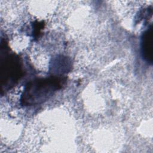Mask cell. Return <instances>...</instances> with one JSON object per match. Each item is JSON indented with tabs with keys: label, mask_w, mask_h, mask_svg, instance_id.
<instances>
[{
	"label": "cell",
	"mask_w": 153,
	"mask_h": 153,
	"mask_svg": "<svg viewBox=\"0 0 153 153\" xmlns=\"http://www.w3.org/2000/svg\"><path fill=\"white\" fill-rule=\"evenodd\" d=\"M66 82V78L53 76L33 79L25 85L20 98L23 106H32L42 103L60 89Z\"/></svg>",
	"instance_id": "cell-1"
},
{
	"label": "cell",
	"mask_w": 153,
	"mask_h": 153,
	"mask_svg": "<svg viewBox=\"0 0 153 153\" xmlns=\"http://www.w3.org/2000/svg\"><path fill=\"white\" fill-rule=\"evenodd\" d=\"M7 45L4 44V52L1 55V91L8 90L15 85L23 75L20 58L14 53L7 52Z\"/></svg>",
	"instance_id": "cell-2"
},
{
	"label": "cell",
	"mask_w": 153,
	"mask_h": 153,
	"mask_svg": "<svg viewBox=\"0 0 153 153\" xmlns=\"http://www.w3.org/2000/svg\"><path fill=\"white\" fill-rule=\"evenodd\" d=\"M153 28L151 25L142 34L141 38V51L144 59L148 63H152Z\"/></svg>",
	"instance_id": "cell-3"
}]
</instances>
